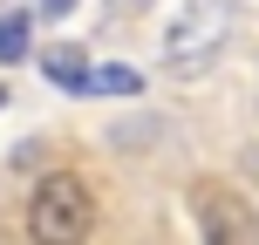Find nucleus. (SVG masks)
Masks as SVG:
<instances>
[{
	"instance_id": "nucleus-9",
	"label": "nucleus",
	"mask_w": 259,
	"mask_h": 245,
	"mask_svg": "<svg viewBox=\"0 0 259 245\" xmlns=\"http://www.w3.org/2000/svg\"><path fill=\"white\" fill-rule=\"evenodd\" d=\"M0 103H7V89H0Z\"/></svg>"
},
{
	"instance_id": "nucleus-4",
	"label": "nucleus",
	"mask_w": 259,
	"mask_h": 245,
	"mask_svg": "<svg viewBox=\"0 0 259 245\" xmlns=\"http://www.w3.org/2000/svg\"><path fill=\"white\" fill-rule=\"evenodd\" d=\"M41 75H48L55 89H89V55H82L75 41H62V48H41Z\"/></svg>"
},
{
	"instance_id": "nucleus-6",
	"label": "nucleus",
	"mask_w": 259,
	"mask_h": 245,
	"mask_svg": "<svg viewBox=\"0 0 259 245\" xmlns=\"http://www.w3.org/2000/svg\"><path fill=\"white\" fill-rule=\"evenodd\" d=\"M89 89L96 95H143V75L137 68H89Z\"/></svg>"
},
{
	"instance_id": "nucleus-7",
	"label": "nucleus",
	"mask_w": 259,
	"mask_h": 245,
	"mask_svg": "<svg viewBox=\"0 0 259 245\" xmlns=\"http://www.w3.org/2000/svg\"><path fill=\"white\" fill-rule=\"evenodd\" d=\"M82 0H41V14H55V21H62V14H75Z\"/></svg>"
},
{
	"instance_id": "nucleus-5",
	"label": "nucleus",
	"mask_w": 259,
	"mask_h": 245,
	"mask_svg": "<svg viewBox=\"0 0 259 245\" xmlns=\"http://www.w3.org/2000/svg\"><path fill=\"white\" fill-rule=\"evenodd\" d=\"M27 55H34V21L27 14H0V68L27 62Z\"/></svg>"
},
{
	"instance_id": "nucleus-1",
	"label": "nucleus",
	"mask_w": 259,
	"mask_h": 245,
	"mask_svg": "<svg viewBox=\"0 0 259 245\" xmlns=\"http://www.w3.org/2000/svg\"><path fill=\"white\" fill-rule=\"evenodd\" d=\"M27 245H89L96 232V191L75 177V170H48V177L27 191Z\"/></svg>"
},
{
	"instance_id": "nucleus-2",
	"label": "nucleus",
	"mask_w": 259,
	"mask_h": 245,
	"mask_svg": "<svg viewBox=\"0 0 259 245\" xmlns=\"http://www.w3.org/2000/svg\"><path fill=\"white\" fill-rule=\"evenodd\" d=\"M219 48H225V7H211V0H191V7L164 27V62L178 68V75H198Z\"/></svg>"
},
{
	"instance_id": "nucleus-3",
	"label": "nucleus",
	"mask_w": 259,
	"mask_h": 245,
	"mask_svg": "<svg viewBox=\"0 0 259 245\" xmlns=\"http://www.w3.org/2000/svg\"><path fill=\"white\" fill-rule=\"evenodd\" d=\"M191 205H198V232H205V245H252V238H246V218H239V205L219 191V184H198Z\"/></svg>"
},
{
	"instance_id": "nucleus-8",
	"label": "nucleus",
	"mask_w": 259,
	"mask_h": 245,
	"mask_svg": "<svg viewBox=\"0 0 259 245\" xmlns=\"http://www.w3.org/2000/svg\"><path fill=\"white\" fill-rule=\"evenodd\" d=\"M246 177L259 184V143H252V150H246Z\"/></svg>"
}]
</instances>
